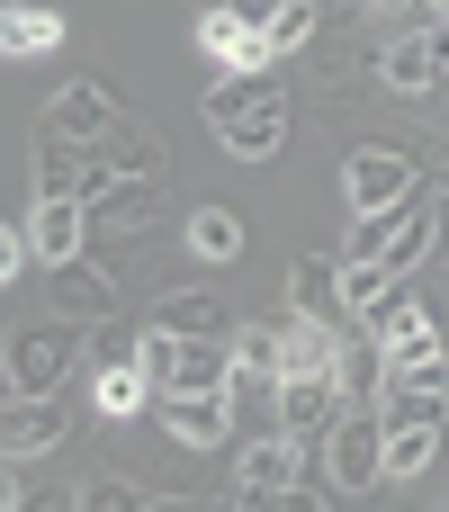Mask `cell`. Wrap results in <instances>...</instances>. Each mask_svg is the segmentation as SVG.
<instances>
[{
	"label": "cell",
	"instance_id": "cell-22",
	"mask_svg": "<svg viewBox=\"0 0 449 512\" xmlns=\"http://www.w3.org/2000/svg\"><path fill=\"white\" fill-rule=\"evenodd\" d=\"M360 324H369L378 342H414V333H432V315L414 306V288H387V306H378V315H360Z\"/></svg>",
	"mask_w": 449,
	"mask_h": 512
},
{
	"label": "cell",
	"instance_id": "cell-3",
	"mask_svg": "<svg viewBox=\"0 0 449 512\" xmlns=\"http://www.w3.org/2000/svg\"><path fill=\"white\" fill-rule=\"evenodd\" d=\"M72 360V315L63 324H18L9 333V396H54Z\"/></svg>",
	"mask_w": 449,
	"mask_h": 512
},
{
	"label": "cell",
	"instance_id": "cell-26",
	"mask_svg": "<svg viewBox=\"0 0 449 512\" xmlns=\"http://www.w3.org/2000/svg\"><path fill=\"white\" fill-rule=\"evenodd\" d=\"M153 324H171V333H225V306L216 297H171Z\"/></svg>",
	"mask_w": 449,
	"mask_h": 512
},
{
	"label": "cell",
	"instance_id": "cell-25",
	"mask_svg": "<svg viewBox=\"0 0 449 512\" xmlns=\"http://www.w3.org/2000/svg\"><path fill=\"white\" fill-rule=\"evenodd\" d=\"M432 450H441V432L423 423V432H387V477H423L432 468Z\"/></svg>",
	"mask_w": 449,
	"mask_h": 512
},
{
	"label": "cell",
	"instance_id": "cell-29",
	"mask_svg": "<svg viewBox=\"0 0 449 512\" xmlns=\"http://www.w3.org/2000/svg\"><path fill=\"white\" fill-rule=\"evenodd\" d=\"M0 495H9V504H63V495H45V486H36V468H27L18 450H9V468H0Z\"/></svg>",
	"mask_w": 449,
	"mask_h": 512
},
{
	"label": "cell",
	"instance_id": "cell-13",
	"mask_svg": "<svg viewBox=\"0 0 449 512\" xmlns=\"http://www.w3.org/2000/svg\"><path fill=\"white\" fill-rule=\"evenodd\" d=\"M441 72H449V27H414V36L387 54V81H396V90H432Z\"/></svg>",
	"mask_w": 449,
	"mask_h": 512
},
{
	"label": "cell",
	"instance_id": "cell-4",
	"mask_svg": "<svg viewBox=\"0 0 449 512\" xmlns=\"http://www.w3.org/2000/svg\"><path fill=\"white\" fill-rule=\"evenodd\" d=\"M342 396H351V387H342V369L279 378V432H306V441H315V432H333V423H342Z\"/></svg>",
	"mask_w": 449,
	"mask_h": 512
},
{
	"label": "cell",
	"instance_id": "cell-30",
	"mask_svg": "<svg viewBox=\"0 0 449 512\" xmlns=\"http://www.w3.org/2000/svg\"><path fill=\"white\" fill-rule=\"evenodd\" d=\"M234 360H243V369H270V378H279V333H234Z\"/></svg>",
	"mask_w": 449,
	"mask_h": 512
},
{
	"label": "cell",
	"instance_id": "cell-10",
	"mask_svg": "<svg viewBox=\"0 0 449 512\" xmlns=\"http://www.w3.org/2000/svg\"><path fill=\"white\" fill-rule=\"evenodd\" d=\"M162 423L189 441V450H216L234 432V387H207V396H162Z\"/></svg>",
	"mask_w": 449,
	"mask_h": 512
},
{
	"label": "cell",
	"instance_id": "cell-21",
	"mask_svg": "<svg viewBox=\"0 0 449 512\" xmlns=\"http://www.w3.org/2000/svg\"><path fill=\"white\" fill-rule=\"evenodd\" d=\"M387 288H396V270H387V261H342V306H351V315H378V306H387Z\"/></svg>",
	"mask_w": 449,
	"mask_h": 512
},
{
	"label": "cell",
	"instance_id": "cell-18",
	"mask_svg": "<svg viewBox=\"0 0 449 512\" xmlns=\"http://www.w3.org/2000/svg\"><path fill=\"white\" fill-rule=\"evenodd\" d=\"M99 171H126V180H162V144H153L144 126H108V153H99Z\"/></svg>",
	"mask_w": 449,
	"mask_h": 512
},
{
	"label": "cell",
	"instance_id": "cell-31",
	"mask_svg": "<svg viewBox=\"0 0 449 512\" xmlns=\"http://www.w3.org/2000/svg\"><path fill=\"white\" fill-rule=\"evenodd\" d=\"M216 9H234V18H243V27H270V18H279V9H288V0H216Z\"/></svg>",
	"mask_w": 449,
	"mask_h": 512
},
{
	"label": "cell",
	"instance_id": "cell-32",
	"mask_svg": "<svg viewBox=\"0 0 449 512\" xmlns=\"http://www.w3.org/2000/svg\"><path fill=\"white\" fill-rule=\"evenodd\" d=\"M441 9H449V0H441Z\"/></svg>",
	"mask_w": 449,
	"mask_h": 512
},
{
	"label": "cell",
	"instance_id": "cell-19",
	"mask_svg": "<svg viewBox=\"0 0 449 512\" xmlns=\"http://www.w3.org/2000/svg\"><path fill=\"white\" fill-rule=\"evenodd\" d=\"M189 252H198V261H234V252H243V216H234V207H198V216H189Z\"/></svg>",
	"mask_w": 449,
	"mask_h": 512
},
{
	"label": "cell",
	"instance_id": "cell-9",
	"mask_svg": "<svg viewBox=\"0 0 449 512\" xmlns=\"http://www.w3.org/2000/svg\"><path fill=\"white\" fill-rule=\"evenodd\" d=\"M108 126H117V108H108L99 81H72V90H54V108H45V135H63V144H108Z\"/></svg>",
	"mask_w": 449,
	"mask_h": 512
},
{
	"label": "cell",
	"instance_id": "cell-8",
	"mask_svg": "<svg viewBox=\"0 0 449 512\" xmlns=\"http://www.w3.org/2000/svg\"><path fill=\"white\" fill-rule=\"evenodd\" d=\"M63 432H72L63 396H9V414H0V450H18V459H45Z\"/></svg>",
	"mask_w": 449,
	"mask_h": 512
},
{
	"label": "cell",
	"instance_id": "cell-17",
	"mask_svg": "<svg viewBox=\"0 0 449 512\" xmlns=\"http://www.w3.org/2000/svg\"><path fill=\"white\" fill-rule=\"evenodd\" d=\"M279 135H288V99L234 117V126H225V153H234V162H261V153H279Z\"/></svg>",
	"mask_w": 449,
	"mask_h": 512
},
{
	"label": "cell",
	"instance_id": "cell-2",
	"mask_svg": "<svg viewBox=\"0 0 449 512\" xmlns=\"http://www.w3.org/2000/svg\"><path fill=\"white\" fill-rule=\"evenodd\" d=\"M81 207H90V225L99 234H144L153 216H162V180H126V171H81Z\"/></svg>",
	"mask_w": 449,
	"mask_h": 512
},
{
	"label": "cell",
	"instance_id": "cell-28",
	"mask_svg": "<svg viewBox=\"0 0 449 512\" xmlns=\"http://www.w3.org/2000/svg\"><path fill=\"white\" fill-rule=\"evenodd\" d=\"M306 36H315V0H288V9H279V18H270V54H279V63H288V54H297V45H306Z\"/></svg>",
	"mask_w": 449,
	"mask_h": 512
},
{
	"label": "cell",
	"instance_id": "cell-11",
	"mask_svg": "<svg viewBox=\"0 0 449 512\" xmlns=\"http://www.w3.org/2000/svg\"><path fill=\"white\" fill-rule=\"evenodd\" d=\"M54 306H63L72 324H108V315H117V279L90 270V261H63V270H54Z\"/></svg>",
	"mask_w": 449,
	"mask_h": 512
},
{
	"label": "cell",
	"instance_id": "cell-16",
	"mask_svg": "<svg viewBox=\"0 0 449 512\" xmlns=\"http://www.w3.org/2000/svg\"><path fill=\"white\" fill-rule=\"evenodd\" d=\"M90 396H99V414H108V423H117V414H144V396H162V387H153V378H144V360H108V369H99V387H90Z\"/></svg>",
	"mask_w": 449,
	"mask_h": 512
},
{
	"label": "cell",
	"instance_id": "cell-5",
	"mask_svg": "<svg viewBox=\"0 0 449 512\" xmlns=\"http://www.w3.org/2000/svg\"><path fill=\"white\" fill-rule=\"evenodd\" d=\"M405 189H414V162H405V153H351V171H342V198H351V216L405 207Z\"/></svg>",
	"mask_w": 449,
	"mask_h": 512
},
{
	"label": "cell",
	"instance_id": "cell-20",
	"mask_svg": "<svg viewBox=\"0 0 449 512\" xmlns=\"http://www.w3.org/2000/svg\"><path fill=\"white\" fill-rule=\"evenodd\" d=\"M0 45L9 54H45V45H63V18L54 9H9L0 18Z\"/></svg>",
	"mask_w": 449,
	"mask_h": 512
},
{
	"label": "cell",
	"instance_id": "cell-14",
	"mask_svg": "<svg viewBox=\"0 0 449 512\" xmlns=\"http://www.w3.org/2000/svg\"><path fill=\"white\" fill-rule=\"evenodd\" d=\"M279 99H288V90H279V63H270V72H234V81H216V90H207V117H216V135H225L234 117L279 108Z\"/></svg>",
	"mask_w": 449,
	"mask_h": 512
},
{
	"label": "cell",
	"instance_id": "cell-27",
	"mask_svg": "<svg viewBox=\"0 0 449 512\" xmlns=\"http://www.w3.org/2000/svg\"><path fill=\"white\" fill-rule=\"evenodd\" d=\"M342 387H351V396H387V342L342 351Z\"/></svg>",
	"mask_w": 449,
	"mask_h": 512
},
{
	"label": "cell",
	"instance_id": "cell-15",
	"mask_svg": "<svg viewBox=\"0 0 449 512\" xmlns=\"http://www.w3.org/2000/svg\"><path fill=\"white\" fill-rule=\"evenodd\" d=\"M378 414H387V432H441V414H449V396L441 387H423V378H387V396H378Z\"/></svg>",
	"mask_w": 449,
	"mask_h": 512
},
{
	"label": "cell",
	"instance_id": "cell-7",
	"mask_svg": "<svg viewBox=\"0 0 449 512\" xmlns=\"http://www.w3.org/2000/svg\"><path fill=\"white\" fill-rule=\"evenodd\" d=\"M198 45H207V63H225V72H270L279 54H270V27H243L234 9H207L198 18Z\"/></svg>",
	"mask_w": 449,
	"mask_h": 512
},
{
	"label": "cell",
	"instance_id": "cell-24",
	"mask_svg": "<svg viewBox=\"0 0 449 512\" xmlns=\"http://www.w3.org/2000/svg\"><path fill=\"white\" fill-rule=\"evenodd\" d=\"M72 504H90V512H153V495H144L135 477H108V468H99V477H90Z\"/></svg>",
	"mask_w": 449,
	"mask_h": 512
},
{
	"label": "cell",
	"instance_id": "cell-1",
	"mask_svg": "<svg viewBox=\"0 0 449 512\" xmlns=\"http://www.w3.org/2000/svg\"><path fill=\"white\" fill-rule=\"evenodd\" d=\"M324 486H333V495L387 486V414H342V423L324 432Z\"/></svg>",
	"mask_w": 449,
	"mask_h": 512
},
{
	"label": "cell",
	"instance_id": "cell-12",
	"mask_svg": "<svg viewBox=\"0 0 449 512\" xmlns=\"http://www.w3.org/2000/svg\"><path fill=\"white\" fill-rule=\"evenodd\" d=\"M288 297H297V315H315V324L351 315V306H342V261H315V252L288 261Z\"/></svg>",
	"mask_w": 449,
	"mask_h": 512
},
{
	"label": "cell",
	"instance_id": "cell-6",
	"mask_svg": "<svg viewBox=\"0 0 449 512\" xmlns=\"http://www.w3.org/2000/svg\"><path fill=\"white\" fill-rule=\"evenodd\" d=\"M27 234H36V270H63V261H81V243H90L99 225H90V207H81V198H36Z\"/></svg>",
	"mask_w": 449,
	"mask_h": 512
},
{
	"label": "cell",
	"instance_id": "cell-23",
	"mask_svg": "<svg viewBox=\"0 0 449 512\" xmlns=\"http://www.w3.org/2000/svg\"><path fill=\"white\" fill-rule=\"evenodd\" d=\"M432 243H441V225H432V216H396V225H387V270L405 279V270H414Z\"/></svg>",
	"mask_w": 449,
	"mask_h": 512
}]
</instances>
